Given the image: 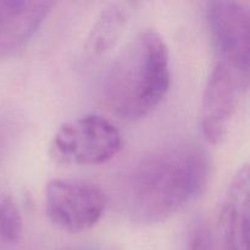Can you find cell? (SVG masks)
Returning <instances> with one entry per match:
<instances>
[{
	"label": "cell",
	"instance_id": "obj_8",
	"mask_svg": "<svg viewBox=\"0 0 250 250\" xmlns=\"http://www.w3.org/2000/svg\"><path fill=\"white\" fill-rule=\"evenodd\" d=\"M54 1H0V56L19 50L48 17Z\"/></svg>",
	"mask_w": 250,
	"mask_h": 250
},
{
	"label": "cell",
	"instance_id": "obj_3",
	"mask_svg": "<svg viewBox=\"0 0 250 250\" xmlns=\"http://www.w3.org/2000/svg\"><path fill=\"white\" fill-rule=\"evenodd\" d=\"M122 146L120 129L111 120L85 114L61 125L51 149L58 159L73 165H100L117 155Z\"/></svg>",
	"mask_w": 250,
	"mask_h": 250
},
{
	"label": "cell",
	"instance_id": "obj_12",
	"mask_svg": "<svg viewBox=\"0 0 250 250\" xmlns=\"http://www.w3.org/2000/svg\"><path fill=\"white\" fill-rule=\"evenodd\" d=\"M73 250H99V249H93V248H82V249H73Z\"/></svg>",
	"mask_w": 250,
	"mask_h": 250
},
{
	"label": "cell",
	"instance_id": "obj_11",
	"mask_svg": "<svg viewBox=\"0 0 250 250\" xmlns=\"http://www.w3.org/2000/svg\"><path fill=\"white\" fill-rule=\"evenodd\" d=\"M187 250H214L212 233L203 220H197L190 226L187 238Z\"/></svg>",
	"mask_w": 250,
	"mask_h": 250
},
{
	"label": "cell",
	"instance_id": "obj_6",
	"mask_svg": "<svg viewBox=\"0 0 250 250\" xmlns=\"http://www.w3.org/2000/svg\"><path fill=\"white\" fill-rule=\"evenodd\" d=\"M207 21L220 62L249 75L250 10L241 1H210Z\"/></svg>",
	"mask_w": 250,
	"mask_h": 250
},
{
	"label": "cell",
	"instance_id": "obj_1",
	"mask_svg": "<svg viewBox=\"0 0 250 250\" xmlns=\"http://www.w3.org/2000/svg\"><path fill=\"white\" fill-rule=\"evenodd\" d=\"M209 175V155L197 142L164 144L144 154L125 177V210L139 224H158L194 202Z\"/></svg>",
	"mask_w": 250,
	"mask_h": 250
},
{
	"label": "cell",
	"instance_id": "obj_9",
	"mask_svg": "<svg viewBox=\"0 0 250 250\" xmlns=\"http://www.w3.org/2000/svg\"><path fill=\"white\" fill-rule=\"evenodd\" d=\"M128 24V11L121 2H111L98 14L87 36L88 55L99 58L115 48Z\"/></svg>",
	"mask_w": 250,
	"mask_h": 250
},
{
	"label": "cell",
	"instance_id": "obj_7",
	"mask_svg": "<svg viewBox=\"0 0 250 250\" xmlns=\"http://www.w3.org/2000/svg\"><path fill=\"white\" fill-rule=\"evenodd\" d=\"M249 186V166L244 164L234 173L222 202L220 234L224 250H248Z\"/></svg>",
	"mask_w": 250,
	"mask_h": 250
},
{
	"label": "cell",
	"instance_id": "obj_4",
	"mask_svg": "<svg viewBox=\"0 0 250 250\" xmlns=\"http://www.w3.org/2000/svg\"><path fill=\"white\" fill-rule=\"evenodd\" d=\"M45 211L51 224L70 233L94 227L106 209V195L97 183L82 178H55L44 190Z\"/></svg>",
	"mask_w": 250,
	"mask_h": 250
},
{
	"label": "cell",
	"instance_id": "obj_5",
	"mask_svg": "<svg viewBox=\"0 0 250 250\" xmlns=\"http://www.w3.org/2000/svg\"><path fill=\"white\" fill-rule=\"evenodd\" d=\"M248 83L249 75L226 63L217 61L212 68L200 110V126L210 143H219L225 138Z\"/></svg>",
	"mask_w": 250,
	"mask_h": 250
},
{
	"label": "cell",
	"instance_id": "obj_2",
	"mask_svg": "<svg viewBox=\"0 0 250 250\" xmlns=\"http://www.w3.org/2000/svg\"><path fill=\"white\" fill-rule=\"evenodd\" d=\"M171 83L170 53L154 29H144L121 49L106 73L105 102L127 121L149 116L165 99Z\"/></svg>",
	"mask_w": 250,
	"mask_h": 250
},
{
	"label": "cell",
	"instance_id": "obj_10",
	"mask_svg": "<svg viewBox=\"0 0 250 250\" xmlns=\"http://www.w3.org/2000/svg\"><path fill=\"white\" fill-rule=\"evenodd\" d=\"M23 233L21 210L11 195L0 194V238L6 243H17Z\"/></svg>",
	"mask_w": 250,
	"mask_h": 250
}]
</instances>
